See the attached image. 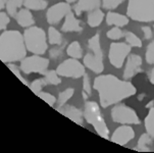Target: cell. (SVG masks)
Returning <instances> with one entry per match:
<instances>
[{
	"instance_id": "obj_30",
	"label": "cell",
	"mask_w": 154,
	"mask_h": 153,
	"mask_svg": "<svg viewBox=\"0 0 154 153\" xmlns=\"http://www.w3.org/2000/svg\"><path fill=\"white\" fill-rule=\"evenodd\" d=\"M106 36H107L108 39H111V40H119L121 38L124 37V32L119 29V27H114L106 33Z\"/></svg>"
},
{
	"instance_id": "obj_13",
	"label": "cell",
	"mask_w": 154,
	"mask_h": 153,
	"mask_svg": "<svg viewBox=\"0 0 154 153\" xmlns=\"http://www.w3.org/2000/svg\"><path fill=\"white\" fill-rule=\"evenodd\" d=\"M142 72V58L137 54H131L128 56L126 67L124 71V78L126 80L132 79L137 74Z\"/></svg>"
},
{
	"instance_id": "obj_27",
	"label": "cell",
	"mask_w": 154,
	"mask_h": 153,
	"mask_svg": "<svg viewBox=\"0 0 154 153\" xmlns=\"http://www.w3.org/2000/svg\"><path fill=\"white\" fill-rule=\"evenodd\" d=\"M47 85V82L45 78H39L36 79L30 84V89L35 93L36 95H38L40 92H42V89Z\"/></svg>"
},
{
	"instance_id": "obj_9",
	"label": "cell",
	"mask_w": 154,
	"mask_h": 153,
	"mask_svg": "<svg viewBox=\"0 0 154 153\" xmlns=\"http://www.w3.org/2000/svg\"><path fill=\"white\" fill-rule=\"evenodd\" d=\"M57 74L60 77L79 79L86 74L85 66L77 58H69L62 61L56 69Z\"/></svg>"
},
{
	"instance_id": "obj_5",
	"label": "cell",
	"mask_w": 154,
	"mask_h": 153,
	"mask_svg": "<svg viewBox=\"0 0 154 153\" xmlns=\"http://www.w3.org/2000/svg\"><path fill=\"white\" fill-rule=\"evenodd\" d=\"M84 118L95 129L96 133L104 139L109 138V129L104 121L99 106L95 101H87L85 104Z\"/></svg>"
},
{
	"instance_id": "obj_8",
	"label": "cell",
	"mask_w": 154,
	"mask_h": 153,
	"mask_svg": "<svg viewBox=\"0 0 154 153\" xmlns=\"http://www.w3.org/2000/svg\"><path fill=\"white\" fill-rule=\"evenodd\" d=\"M111 118L114 123L122 124H140V118L137 112L130 106L119 104L111 109Z\"/></svg>"
},
{
	"instance_id": "obj_36",
	"label": "cell",
	"mask_w": 154,
	"mask_h": 153,
	"mask_svg": "<svg viewBox=\"0 0 154 153\" xmlns=\"http://www.w3.org/2000/svg\"><path fill=\"white\" fill-rule=\"evenodd\" d=\"M49 55H50V57L53 58V59H57V58L61 57V56H62L61 48H57V47L52 48L50 50V52H49Z\"/></svg>"
},
{
	"instance_id": "obj_42",
	"label": "cell",
	"mask_w": 154,
	"mask_h": 153,
	"mask_svg": "<svg viewBox=\"0 0 154 153\" xmlns=\"http://www.w3.org/2000/svg\"><path fill=\"white\" fill-rule=\"evenodd\" d=\"M153 34H154V26H153Z\"/></svg>"
},
{
	"instance_id": "obj_40",
	"label": "cell",
	"mask_w": 154,
	"mask_h": 153,
	"mask_svg": "<svg viewBox=\"0 0 154 153\" xmlns=\"http://www.w3.org/2000/svg\"><path fill=\"white\" fill-rule=\"evenodd\" d=\"M15 2H17V3H19L20 6H22V5L23 4V0H14Z\"/></svg>"
},
{
	"instance_id": "obj_15",
	"label": "cell",
	"mask_w": 154,
	"mask_h": 153,
	"mask_svg": "<svg viewBox=\"0 0 154 153\" xmlns=\"http://www.w3.org/2000/svg\"><path fill=\"white\" fill-rule=\"evenodd\" d=\"M62 32H77L80 33L83 31V27L81 26V22L75 17V12L69 11L64 17V22L61 26Z\"/></svg>"
},
{
	"instance_id": "obj_37",
	"label": "cell",
	"mask_w": 154,
	"mask_h": 153,
	"mask_svg": "<svg viewBox=\"0 0 154 153\" xmlns=\"http://www.w3.org/2000/svg\"><path fill=\"white\" fill-rule=\"evenodd\" d=\"M141 30H142V32H143V34H144V37H145V39H151L153 37V31H152V29H151L150 27H148V26H144V27H142L141 28Z\"/></svg>"
},
{
	"instance_id": "obj_1",
	"label": "cell",
	"mask_w": 154,
	"mask_h": 153,
	"mask_svg": "<svg viewBox=\"0 0 154 153\" xmlns=\"http://www.w3.org/2000/svg\"><path fill=\"white\" fill-rule=\"evenodd\" d=\"M93 87L98 93L101 107L103 108L116 104L137 92L131 82L119 80L113 75H103L95 78Z\"/></svg>"
},
{
	"instance_id": "obj_11",
	"label": "cell",
	"mask_w": 154,
	"mask_h": 153,
	"mask_svg": "<svg viewBox=\"0 0 154 153\" xmlns=\"http://www.w3.org/2000/svg\"><path fill=\"white\" fill-rule=\"evenodd\" d=\"M72 11L69 3L67 2H58L52 5L46 12V20L51 26L58 24L59 22L66 17V14Z\"/></svg>"
},
{
	"instance_id": "obj_26",
	"label": "cell",
	"mask_w": 154,
	"mask_h": 153,
	"mask_svg": "<svg viewBox=\"0 0 154 153\" xmlns=\"http://www.w3.org/2000/svg\"><path fill=\"white\" fill-rule=\"evenodd\" d=\"M44 78H45L47 85H59L61 83L60 76L57 74L56 71H46L43 72Z\"/></svg>"
},
{
	"instance_id": "obj_3",
	"label": "cell",
	"mask_w": 154,
	"mask_h": 153,
	"mask_svg": "<svg viewBox=\"0 0 154 153\" xmlns=\"http://www.w3.org/2000/svg\"><path fill=\"white\" fill-rule=\"evenodd\" d=\"M127 15L136 22H154V0H129Z\"/></svg>"
},
{
	"instance_id": "obj_10",
	"label": "cell",
	"mask_w": 154,
	"mask_h": 153,
	"mask_svg": "<svg viewBox=\"0 0 154 153\" xmlns=\"http://www.w3.org/2000/svg\"><path fill=\"white\" fill-rule=\"evenodd\" d=\"M131 45L128 43H122V42H113L110 44L108 52V58L109 62L112 66L116 69H121L124 66V62L126 58L129 56L131 52Z\"/></svg>"
},
{
	"instance_id": "obj_21",
	"label": "cell",
	"mask_w": 154,
	"mask_h": 153,
	"mask_svg": "<svg viewBox=\"0 0 154 153\" xmlns=\"http://www.w3.org/2000/svg\"><path fill=\"white\" fill-rule=\"evenodd\" d=\"M66 53L69 57L72 58H82L83 57V49L81 44L78 41H74L67 46L66 48Z\"/></svg>"
},
{
	"instance_id": "obj_23",
	"label": "cell",
	"mask_w": 154,
	"mask_h": 153,
	"mask_svg": "<svg viewBox=\"0 0 154 153\" xmlns=\"http://www.w3.org/2000/svg\"><path fill=\"white\" fill-rule=\"evenodd\" d=\"M48 42L51 45H61L62 44V35L58 30L52 26L48 29Z\"/></svg>"
},
{
	"instance_id": "obj_22",
	"label": "cell",
	"mask_w": 154,
	"mask_h": 153,
	"mask_svg": "<svg viewBox=\"0 0 154 153\" xmlns=\"http://www.w3.org/2000/svg\"><path fill=\"white\" fill-rule=\"evenodd\" d=\"M23 6L30 10H43L48 5L46 0H23Z\"/></svg>"
},
{
	"instance_id": "obj_38",
	"label": "cell",
	"mask_w": 154,
	"mask_h": 153,
	"mask_svg": "<svg viewBox=\"0 0 154 153\" xmlns=\"http://www.w3.org/2000/svg\"><path fill=\"white\" fill-rule=\"evenodd\" d=\"M149 80H150L151 84H153V85H154V67H153V69H152V71H151V72H150Z\"/></svg>"
},
{
	"instance_id": "obj_39",
	"label": "cell",
	"mask_w": 154,
	"mask_h": 153,
	"mask_svg": "<svg viewBox=\"0 0 154 153\" xmlns=\"http://www.w3.org/2000/svg\"><path fill=\"white\" fill-rule=\"evenodd\" d=\"M6 1L7 0H0V10L3 9L5 7V5H6Z\"/></svg>"
},
{
	"instance_id": "obj_41",
	"label": "cell",
	"mask_w": 154,
	"mask_h": 153,
	"mask_svg": "<svg viewBox=\"0 0 154 153\" xmlns=\"http://www.w3.org/2000/svg\"><path fill=\"white\" fill-rule=\"evenodd\" d=\"M66 2H67V3H74V2H75L77 0H64Z\"/></svg>"
},
{
	"instance_id": "obj_18",
	"label": "cell",
	"mask_w": 154,
	"mask_h": 153,
	"mask_svg": "<svg viewBox=\"0 0 154 153\" xmlns=\"http://www.w3.org/2000/svg\"><path fill=\"white\" fill-rule=\"evenodd\" d=\"M106 23L109 26H116V27H125L126 25L129 24V19L128 15L117 14V12L108 11L106 14Z\"/></svg>"
},
{
	"instance_id": "obj_16",
	"label": "cell",
	"mask_w": 154,
	"mask_h": 153,
	"mask_svg": "<svg viewBox=\"0 0 154 153\" xmlns=\"http://www.w3.org/2000/svg\"><path fill=\"white\" fill-rule=\"evenodd\" d=\"M101 5V0H78L77 4L74 7L75 14L81 15L84 11H92L97 9Z\"/></svg>"
},
{
	"instance_id": "obj_7",
	"label": "cell",
	"mask_w": 154,
	"mask_h": 153,
	"mask_svg": "<svg viewBox=\"0 0 154 153\" xmlns=\"http://www.w3.org/2000/svg\"><path fill=\"white\" fill-rule=\"evenodd\" d=\"M49 66V59L42 57L38 54H34L32 56L25 57L20 61V69L25 75H30L33 72L42 74L47 71Z\"/></svg>"
},
{
	"instance_id": "obj_25",
	"label": "cell",
	"mask_w": 154,
	"mask_h": 153,
	"mask_svg": "<svg viewBox=\"0 0 154 153\" xmlns=\"http://www.w3.org/2000/svg\"><path fill=\"white\" fill-rule=\"evenodd\" d=\"M145 129L146 132L150 135L152 138H154V107H151L148 115L145 118Z\"/></svg>"
},
{
	"instance_id": "obj_32",
	"label": "cell",
	"mask_w": 154,
	"mask_h": 153,
	"mask_svg": "<svg viewBox=\"0 0 154 153\" xmlns=\"http://www.w3.org/2000/svg\"><path fill=\"white\" fill-rule=\"evenodd\" d=\"M38 96L41 98V99H43L44 101H45L46 103H48L50 106H54V105H55V103H56V101H57L56 98L54 97L52 94H50V93H48V92L42 91V92L39 93Z\"/></svg>"
},
{
	"instance_id": "obj_17",
	"label": "cell",
	"mask_w": 154,
	"mask_h": 153,
	"mask_svg": "<svg viewBox=\"0 0 154 153\" xmlns=\"http://www.w3.org/2000/svg\"><path fill=\"white\" fill-rule=\"evenodd\" d=\"M14 19L17 24L23 28H29L35 24L32 12L30 11V9L26 8V7L25 8H20L17 12V14L14 15Z\"/></svg>"
},
{
	"instance_id": "obj_19",
	"label": "cell",
	"mask_w": 154,
	"mask_h": 153,
	"mask_svg": "<svg viewBox=\"0 0 154 153\" xmlns=\"http://www.w3.org/2000/svg\"><path fill=\"white\" fill-rule=\"evenodd\" d=\"M104 20V12L100 8L94 9L89 12L87 17V23L91 28L98 27Z\"/></svg>"
},
{
	"instance_id": "obj_34",
	"label": "cell",
	"mask_w": 154,
	"mask_h": 153,
	"mask_svg": "<svg viewBox=\"0 0 154 153\" xmlns=\"http://www.w3.org/2000/svg\"><path fill=\"white\" fill-rule=\"evenodd\" d=\"M7 66L9 67V69L10 71H11L12 72H14V74L15 75V76H17V78H19V79L20 80V81H22L23 84L25 85H27L28 86V82L26 81L25 79H23V76H22V74H20V66H15V64H14V63H7Z\"/></svg>"
},
{
	"instance_id": "obj_31",
	"label": "cell",
	"mask_w": 154,
	"mask_h": 153,
	"mask_svg": "<svg viewBox=\"0 0 154 153\" xmlns=\"http://www.w3.org/2000/svg\"><path fill=\"white\" fill-rule=\"evenodd\" d=\"M145 58L149 64H154V40L148 44L145 53Z\"/></svg>"
},
{
	"instance_id": "obj_20",
	"label": "cell",
	"mask_w": 154,
	"mask_h": 153,
	"mask_svg": "<svg viewBox=\"0 0 154 153\" xmlns=\"http://www.w3.org/2000/svg\"><path fill=\"white\" fill-rule=\"evenodd\" d=\"M152 145V137L148 133H145L141 135L139 140H138V144L136 147V150L138 151H144L148 152L150 151V146Z\"/></svg>"
},
{
	"instance_id": "obj_29",
	"label": "cell",
	"mask_w": 154,
	"mask_h": 153,
	"mask_svg": "<svg viewBox=\"0 0 154 153\" xmlns=\"http://www.w3.org/2000/svg\"><path fill=\"white\" fill-rule=\"evenodd\" d=\"M92 93V86L90 83V78L87 74L83 76V97L84 99H88V97Z\"/></svg>"
},
{
	"instance_id": "obj_24",
	"label": "cell",
	"mask_w": 154,
	"mask_h": 153,
	"mask_svg": "<svg viewBox=\"0 0 154 153\" xmlns=\"http://www.w3.org/2000/svg\"><path fill=\"white\" fill-rule=\"evenodd\" d=\"M75 94V90L72 88H67L64 91H62L61 93H59L58 98H57V107H60V106H63L64 104H66L69 102V100L74 96Z\"/></svg>"
},
{
	"instance_id": "obj_33",
	"label": "cell",
	"mask_w": 154,
	"mask_h": 153,
	"mask_svg": "<svg viewBox=\"0 0 154 153\" xmlns=\"http://www.w3.org/2000/svg\"><path fill=\"white\" fill-rule=\"evenodd\" d=\"M125 0H102V6L105 9H114L121 5Z\"/></svg>"
},
{
	"instance_id": "obj_35",
	"label": "cell",
	"mask_w": 154,
	"mask_h": 153,
	"mask_svg": "<svg viewBox=\"0 0 154 153\" xmlns=\"http://www.w3.org/2000/svg\"><path fill=\"white\" fill-rule=\"evenodd\" d=\"M10 22L8 14L0 10V30H5Z\"/></svg>"
},
{
	"instance_id": "obj_12",
	"label": "cell",
	"mask_w": 154,
	"mask_h": 153,
	"mask_svg": "<svg viewBox=\"0 0 154 153\" xmlns=\"http://www.w3.org/2000/svg\"><path fill=\"white\" fill-rule=\"evenodd\" d=\"M135 138V131L132 127L122 124L112 134L110 141L113 143H116L121 146H125L126 144L129 143L131 140Z\"/></svg>"
},
{
	"instance_id": "obj_2",
	"label": "cell",
	"mask_w": 154,
	"mask_h": 153,
	"mask_svg": "<svg viewBox=\"0 0 154 153\" xmlns=\"http://www.w3.org/2000/svg\"><path fill=\"white\" fill-rule=\"evenodd\" d=\"M27 54L23 35L17 30L4 31L0 35V60L12 63L23 60Z\"/></svg>"
},
{
	"instance_id": "obj_6",
	"label": "cell",
	"mask_w": 154,
	"mask_h": 153,
	"mask_svg": "<svg viewBox=\"0 0 154 153\" xmlns=\"http://www.w3.org/2000/svg\"><path fill=\"white\" fill-rule=\"evenodd\" d=\"M88 47L91 50V52L87 53L83 58L84 66L96 74H101L104 69V64L99 34H96L89 39Z\"/></svg>"
},
{
	"instance_id": "obj_14",
	"label": "cell",
	"mask_w": 154,
	"mask_h": 153,
	"mask_svg": "<svg viewBox=\"0 0 154 153\" xmlns=\"http://www.w3.org/2000/svg\"><path fill=\"white\" fill-rule=\"evenodd\" d=\"M56 109L62 113L64 116L69 118L70 121H72L74 123L83 126V121H84V113L81 111L79 108L75 107L72 105H66L64 104L63 106H60V108L56 107Z\"/></svg>"
},
{
	"instance_id": "obj_4",
	"label": "cell",
	"mask_w": 154,
	"mask_h": 153,
	"mask_svg": "<svg viewBox=\"0 0 154 153\" xmlns=\"http://www.w3.org/2000/svg\"><path fill=\"white\" fill-rule=\"evenodd\" d=\"M23 40L27 50L33 54L42 55L48 48L45 31L37 26H31L27 28L23 33Z\"/></svg>"
},
{
	"instance_id": "obj_28",
	"label": "cell",
	"mask_w": 154,
	"mask_h": 153,
	"mask_svg": "<svg viewBox=\"0 0 154 153\" xmlns=\"http://www.w3.org/2000/svg\"><path fill=\"white\" fill-rule=\"evenodd\" d=\"M126 41L129 45H131L132 47H142V41L141 39L138 37L136 34L132 33V32H127L126 33Z\"/></svg>"
}]
</instances>
